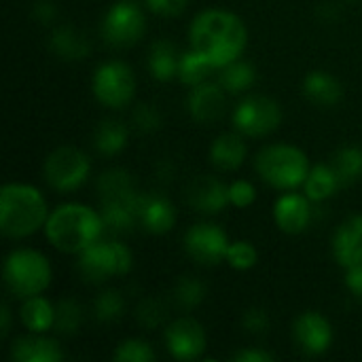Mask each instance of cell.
Listing matches in <instances>:
<instances>
[{
    "mask_svg": "<svg viewBox=\"0 0 362 362\" xmlns=\"http://www.w3.org/2000/svg\"><path fill=\"white\" fill-rule=\"evenodd\" d=\"M189 38L191 49L199 51L214 68H223L240 59L246 49L248 32L238 15L221 8H208L193 19Z\"/></svg>",
    "mask_w": 362,
    "mask_h": 362,
    "instance_id": "cell-1",
    "label": "cell"
},
{
    "mask_svg": "<svg viewBox=\"0 0 362 362\" xmlns=\"http://www.w3.org/2000/svg\"><path fill=\"white\" fill-rule=\"evenodd\" d=\"M102 231V214L83 204H64L55 208L45 225L47 240L66 255H81L100 240Z\"/></svg>",
    "mask_w": 362,
    "mask_h": 362,
    "instance_id": "cell-2",
    "label": "cell"
},
{
    "mask_svg": "<svg viewBox=\"0 0 362 362\" xmlns=\"http://www.w3.org/2000/svg\"><path fill=\"white\" fill-rule=\"evenodd\" d=\"M49 210L38 189L8 182L0 193V229L6 238H28L47 225Z\"/></svg>",
    "mask_w": 362,
    "mask_h": 362,
    "instance_id": "cell-3",
    "label": "cell"
},
{
    "mask_svg": "<svg viewBox=\"0 0 362 362\" xmlns=\"http://www.w3.org/2000/svg\"><path fill=\"white\" fill-rule=\"evenodd\" d=\"M255 163L259 176L282 191L297 189L310 174L308 155L293 144H269L257 155Z\"/></svg>",
    "mask_w": 362,
    "mask_h": 362,
    "instance_id": "cell-4",
    "label": "cell"
},
{
    "mask_svg": "<svg viewBox=\"0 0 362 362\" xmlns=\"http://www.w3.org/2000/svg\"><path fill=\"white\" fill-rule=\"evenodd\" d=\"M4 282L19 299L42 295L51 284V265L38 250L17 248L4 261Z\"/></svg>",
    "mask_w": 362,
    "mask_h": 362,
    "instance_id": "cell-5",
    "label": "cell"
},
{
    "mask_svg": "<svg viewBox=\"0 0 362 362\" xmlns=\"http://www.w3.org/2000/svg\"><path fill=\"white\" fill-rule=\"evenodd\" d=\"M78 272L89 282H104L112 276H125L129 274L134 265V257L129 248L121 242L98 240L87 250L78 255Z\"/></svg>",
    "mask_w": 362,
    "mask_h": 362,
    "instance_id": "cell-6",
    "label": "cell"
},
{
    "mask_svg": "<svg viewBox=\"0 0 362 362\" xmlns=\"http://www.w3.org/2000/svg\"><path fill=\"white\" fill-rule=\"evenodd\" d=\"M45 180L59 193H70L83 187L89 176V157L74 146L55 148L45 161Z\"/></svg>",
    "mask_w": 362,
    "mask_h": 362,
    "instance_id": "cell-7",
    "label": "cell"
},
{
    "mask_svg": "<svg viewBox=\"0 0 362 362\" xmlns=\"http://www.w3.org/2000/svg\"><path fill=\"white\" fill-rule=\"evenodd\" d=\"M93 95L100 104L108 108H123L132 102L136 91V78L127 64L123 62H106L98 66L91 83Z\"/></svg>",
    "mask_w": 362,
    "mask_h": 362,
    "instance_id": "cell-8",
    "label": "cell"
},
{
    "mask_svg": "<svg viewBox=\"0 0 362 362\" xmlns=\"http://www.w3.org/2000/svg\"><path fill=\"white\" fill-rule=\"evenodd\" d=\"M282 121L280 104L265 95H248L233 110V123L244 136H267Z\"/></svg>",
    "mask_w": 362,
    "mask_h": 362,
    "instance_id": "cell-9",
    "label": "cell"
},
{
    "mask_svg": "<svg viewBox=\"0 0 362 362\" xmlns=\"http://www.w3.org/2000/svg\"><path fill=\"white\" fill-rule=\"evenodd\" d=\"M144 15L134 2H117L104 15L102 36L110 47H132L144 34Z\"/></svg>",
    "mask_w": 362,
    "mask_h": 362,
    "instance_id": "cell-10",
    "label": "cell"
},
{
    "mask_svg": "<svg viewBox=\"0 0 362 362\" xmlns=\"http://www.w3.org/2000/svg\"><path fill=\"white\" fill-rule=\"evenodd\" d=\"M229 240L227 233L210 223H199L193 225L187 233H185V250L187 255L206 267L218 265L221 261L227 259V250H229Z\"/></svg>",
    "mask_w": 362,
    "mask_h": 362,
    "instance_id": "cell-11",
    "label": "cell"
},
{
    "mask_svg": "<svg viewBox=\"0 0 362 362\" xmlns=\"http://www.w3.org/2000/svg\"><path fill=\"white\" fill-rule=\"evenodd\" d=\"M165 344L176 361H193L206 350V333L193 318H178L168 327Z\"/></svg>",
    "mask_w": 362,
    "mask_h": 362,
    "instance_id": "cell-12",
    "label": "cell"
},
{
    "mask_svg": "<svg viewBox=\"0 0 362 362\" xmlns=\"http://www.w3.org/2000/svg\"><path fill=\"white\" fill-rule=\"evenodd\" d=\"M293 335H295L297 346L305 354H310V356L325 354L331 348V344H333L331 322L322 314H318V312H305V314H301L295 320Z\"/></svg>",
    "mask_w": 362,
    "mask_h": 362,
    "instance_id": "cell-13",
    "label": "cell"
},
{
    "mask_svg": "<svg viewBox=\"0 0 362 362\" xmlns=\"http://www.w3.org/2000/svg\"><path fill=\"white\" fill-rule=\"evenodd\" d=\"M187 202L202 214H218L229 202V187L214 176H197L187 187Z\"/></svg>",
    "mask_w": 362,
    "mask_h": 362,
    "instance_id": "cell-14",
    "label": "cell"
},
{
    "mask_svg": "<svg viewBox=\"0 0 362 362\" xmlns=\"http://www.w3.org/2000/svg\"><path fill=\"white\" fill-rule=\"evenodd\" d=\"M310 197L308 195H299V193H284L274 208V218L276 225L291 235H297L301 231H305L310 227L312 221V206H310Z\"/></svg>",
    "mask_w": 362,
    "mask_h": 362,
    "instance_id": "cell-15",
    "label": "cell"
},
{
    "mask_svg": "<svg viewBox=\"0 0 362 362\" xmlns=\"http://www.w3.org/2000/svg\"><path fill=\"white\" fill-rule=\"evenodd\" d=\"M333 255H335V261L346 269L362 265V214L350 216L335 231Z\"/></svg>",
    "mask_w": 362,
    "mask_h": 362,
    "instance_id": "cell-16",
    "label": "cell"
},
{
    "mask_svg": "<svg viewBox=\"0 0 362 362\" xmlns=\"http://www.w3.org/2000/svg\"><path fill=\"white\" fill-rule=\"evenodd\" d=\"M225 89L214 83H202L195 85L193 91L189 93L187 100V108L191 112V117L199 123H214L216 119H221V115L225 112Z\"/></svg>",
    "mask_w": 362,
    "mask_h": 362,
    "instance_id": "cell-17",
    "label": "cell"
},
{
    "mask_svg": "<svg viewBox=\"0 0 362 362\" xmlns=\"http://www.w3.org/2000/svg\"><path fill=\"white\" fill-rule=\"evenodd\" d=\"M138 221L148 233H168L176 223V210L163 195H140Z\"/></svg>",
    "mask_w": 362,
    "mask_h": 362,
    "instance_id": "cell-18",
    "label": "cell"
},
{
    "mask_svg": "<svg viewBox=\"0 0 362 362\" xmlns=\"http://www.w3.org/2000/svg\"><path fill=\"white\" fill-rule=\"evenodd\" d=\"M138 197H140V193L100 202L102 204L100 214L104 221V229H108L110 233H127L136 225H140V221H138Z\"/></svg>",
    "mask_w": 362,
    "mask_h": 362,
    "instance_id": "cell-19",
    "label": "cell"
},
{
    "mask_svg": "<svg viewBox=\"0 0 362 362\" xmlns=\"http://www.w3.org/2000/svg\"><path fill=\"white\" fill-rule=\"evenodd\" d=\"M11 358L17 362H59L64 352L57 341L34 333L32 337H19L13 341Z\"/></svg>",
    "mask_w": 362,
    "mask_h": 362,
    "instance_id": "cell-20",
    "label": "cell"
},
{
    "mask_svg": "<svg viewBox=\"0 0 362 362\" xmlns=\"http://www.w3.org/2000/svg\"><path fill=\"white\" fill-rule=\"evenodd\" d=\"M210 159L218 170H238L246 159V144L238 134H223L212 142Z\"/></svg>",
    "mask_w": 362,
    "mask_h": 362,
    "instance_id": "cell-21",
    "label": "cell"
},
{
    "mask_svg": "<svg viewBox=\"0 0 362 362\" xmlns=\"http://www.w3.org/2000/svg\"><path fill=\"white\" fill-rule=\"evenodd\" d=\"M303 93L318 106H333L341 100V85L339 81L322 70H314L303 81Z\"/></svg>",
    "mask_w": 362,
    "mask_h": 362,
    "instance_id": "cell-22",
    "label": "cell"
},
{
    "mask_svg": "<svg viewBox=\"0 0 362 362\" xmlns=\"http://www.w3.org/2000/svg\"><path fill=\"white\" fill-rule=\"evenodd\" d=\"M49 45L53 49L55 55H59L62 59H68V62H76L81 57L87 55L89 51V42L87 38L74 30L72 25H59L51 32V38H49Z\"/></svg>",
    "mask_w": 362,
    "mask_h": 362,
    "instance_id": "cell-23",
    "label": "cell"
},
{
    "mask_svg": "<svg viewBox=\"0 0 362 362\" xmlns=\"http://www.w3.org/2000/svg\"><path fill=\"white\" fill-rule=\"evenodd\" d=\"M21 322L30 333H47L55 325V308L40 295L23 299L21 305Z\"/></svg>",
    "mask_w": 362,
    "mask_h": 362,
    "instance_id": "cell-24",
    "label": "cell"
},
{
    "mask_svg": "<svg viewBox=\"0 0 362 362\" xmlns=\"http://www.w3.org/2000/svg\"><path fill=\"white\" fill-rule=\"evenodd\" d=\"M178 62L180 55L176 51V47L168 40H157L151 47L148 53V70L157 81H172L174 76H178Z\"/></svg>",
    "mask_w": 362,
    "mask_h": 362,
    "instance_id": "cell-25",
    "label": "cell"
},
{
    "mask_svg": "<svg viewBox=\"0 0 362 362\" xmlns=\"http://www.w3.org/2000/svg\"><path fill=\"white\" fill-rule=\"evenodd\" d=\"M303 187H305V195L312 202H325L341 187V182L335 170L331 168V163H318L310 170Z\"/></svg>",
    "mask_w": 362,
    "mask_h": 362,
    "instance_id": "cell-26",
    "label": "cell"
},
{
    "mask_svg": "<svg viewBox=\"0 0 362 362\" xmlns=\"http://www.w3.org/2000/svg\"><path fill=\"white\" fill-rule=\"evenodd\" d=\"M127 144V127L119 121H102L93 134V146L100 155L112 157Z\"/></svg>",
    "mask_w": 362,
    "mask_h": 362,
    "instance_id": "cell-27",
    "label": "cell"
},
{
    "mask_svg": "<svg viewBox=\"0 0 362 362\" xmlns=\"http://www.w3.org/2000/svg\"><path fill=\"white\" fill-rule=\"evenodd\" d=\"M218 70H221L218 83L227 93H242V91L250 89L257 81L255 68L246 62H240V59H235V62H231Z\"/></svg>",
    "mask_w": 362,
    "mask_h": 362,
    "instance_id": "cell-28",
    "label": "cell"
},
{
    "mask_svg": "<svg viewBox=\"0 0 362 362\" xmlns=\"http://www.w3.org/2000/svg\"><path fill=\"white\" fill-rule=\"evenodd\" d=\"M212 70H216L199 51L191 49L187 53L180 55V62H178V78L185 83V85H202L208 81V76L212 74Z\"/></svg>",
    "mask_w": 362,
    "mask_h": 362,
    "instance_id": "cell-29",
    "label": "cell"
},
{
    "mask_svg": "<svg viewBox=\"0 0 362 362\" xmlns=\"http://www.w3.org/2000/svg\"><path fill=\"white\" fill-rule=\"evenodd\" d=\"M331 168L335 170L341 187L352 185L362 176V148L358 146H344L333 155Z\"/></svg>",
    "mask_w": 362,
    "mask_h": 362,
    "instance_id": "cell-30",
    "label": "cell"
},
{
    "mask_svg": "<svg viewBox=\"0 0 362 362\" xmlns=\"http://www.w3.org/2000/svg\"><path fill=\"white\" fill-rule=\"evenodd\" d=\"M98 193H100V202H106V199L134 195L136 189L132 176L125 170H108L98 180Z\"/></svg>",
    "mask_w": 362,
    "mask_h": 362,
    "instance_id": "cell-31",
    "label": "cell"
},
{
    "mask_svg": "<svg viewBox=\"0 0 362 362\" xmlns=\"http://www.w3.org/2000/svg\"><path fill=\"white\" fill-rule=\"evenodd\" d=\"M83 320V310L74 299H64L55 305V331L64 335H74Z\"/></svg>",
    "mask_w": 362,
    "mask_h": 362,
    "instance_id": "cell-32",
    "label": "cell"
},
{
    "mask_svg": "<svg viewBox=\"0 0 362 362\" xmlns=\"http://www.w3.org/2000/svg\"><path fill=\"white\" fill-rule=\"evenodd\" d=\"M225 261H227L233 269L246 272V269H250V267L257 265L259 252H257V248H255L250 242L240 240V242H231V244H229V250H227V259H225Z\"/></svg>",
    "mask_w": 362,
    "mask_h": 362,
    "instance_id": "cell-33",
    "label": "cell"
},
{
    "mask_svg": "<svg viewBox=\"0 0 362 362\" xmlns=\"http://www.w3.org/2000/svg\"><path fill=\"white\" fill-rule=\"evenodd\" d=\"M204 297H206V286L195 278H182L174 288V299L185 310L197 308L204 301Z\"/></svg>",
    "mask_w": 362,
    "mask_h": 362,
    "instance_id": "cell-34",
    "label": "cell"
},
{
    "mask_svg": "<svg viewBox=\"0 0 362 362\" xmlns=\"http://www.w3.org/2000/svg\"><path fill=\"white\" fill-rule=\"evenodd\" d=\"M93 312L100 322H112V320L121 318V314H123L121 295L117 291H104L102 295H98V299L93 303Z\"/></svg>",
    "mask_w": 362,
    "mask_h": 362,
    "instance_id": "cell-35",
    "label": "cell"
},
{
    "mask_svg": "<svg viewBox=\"0 0 362 362\" xmlns=\"http://www.w3.org/2000/svg\"><path fill=\"white\" fill-rule=\"evenodd\" d=\"M112 358L119 362H151L155 361V352L142 339H127L115 350Z\"/></svg>",
    "mask_w": 362,
    "mask_h": 362,
    "instance_id": "cell-36",
    "label": "cell"
},
{
    "mask_svg": "<svg viewBox=\"0 0 362 362\" xmlns=\"http://www.w3.org/2000/svg\"><path fill=\"white\" fill-rule=\"evenodd\" d=\"M132 121H134L136 129L148 134V132L159 129V125H161V115H159V110H157L155 106L140 104V106H136V110H134V115H132Z\"/></svg>",
    "mask_w": 362,
    "mask_h": 362,
    "instance_id": "cell-37",
    "label": "cell"
},
{
    "mask_svg": "<svg viewBox=\"0 0 362 362\" xmlns=\"http://www.w3.org/2000/svg\"><path fill=\"white\" fill-rule=\"evenodd\" d=\"M257 199V191L248 180H235L229 185V202L235 208H248Z\"/></svg>",
    "mask_w": 362,
    "mask_h": 362,
    "instance_id": "cell-38",
    "label": "cell"
},
{
    "mask_svg": "<svg viewBox=\"0 0 362 362\" xmlns=\"http://www.w3.org/2000/svg\"><path fill=\"white\" fill-rule=\"evenodd\" d=\"M242 325H244V329H246L248 333H252V335H261V333H265V331H267V327H269V316H267V312H265V310H261V308H252V310H248V312L244 314Z\"/></svg>",
    "mask_w": 362,
    "mask_h": 362,
    "instance_id": "cell-39",
    "label": "cell"
},
{
    "mask_svg": "<svg viewBox=\"0 0 362 362\" xmlns=\"http://www.w3.org/2000/svg\"><path fill=\"white\" fill-rule=\"evenodd\" d=\"M163 305L155 299H146L140 308H138V318L144 327H157L163 320Z\"/></svg>",
    "mask_w": 362,
    "mask_h": 362,
    "instance_id": "cell-40",
    "label": "cell"
},
{
    "mask_svg": "<svg viewBox=\"0 0 362 362\" xmlns=\"http://www.w3.org/2000/svg\"><path fill=\"white\" fill-rule=\"evenodd\" d=\"M187 2L189 0H146V6L157 15L174 17V15H180L185 11Z\"/></svg>",
    "mask_w": 362,
    "mask_h": 362,
    "instance_id": "cell-41",
    "label": "cell"
},
{
    "mask_svg": "<svg viewBox=\"0 0 362 362\" xmlns=\"http://www.w3.org/2000/svg\"><path fill=\"white\" fill-rule=\"evenodd\" d=\"M32 13H34V17L40 23H51L55 19V15H57V8H55V4L51 0H40V2L34 4V11Z\"/></svg>",
    "mask_w": 362,
    "mask_h": 362,
    "instance_id": "cell-42",
    "label": "cell"
},
{
    "mask_svg": "<svg viewBox=\"0 0 362 362\" xmlns=\"http://www.w3.org/2000/svg\"><path fill=\"white\" fill-rule=\"evenodd\" d=\"M233 361L238 362H272L274 361V354L272 352H265V350H242L233 356Z\"/></svg>",
    "mask_w": 362,
    "mask_h": 362,
    "instance_id": "cell-43",
    "label": "cell"
},
{
    "mask_svg": "<svg viewBox=\"0 0 362 362\" xmlns=\"http://www.w3.org/2000/svg\"><path fill=\"white\" fill-rule=\"evenodd\" d=\"M346 286L350 288V293H352L356 299H361L362 301V265L348 269V276H346Z\"/></svg>",
    "mask_w": 362,
    "mask_h": 362,
    "instance_id": "cell-44",
    "label": "cell"
},
{
    "mask_svg": "<svg viewBox=\"0 0 362 362\" xmlns=\"http://www.w3.org/2000/svg\"><path fill=\"white\" fill-rule=\"evenodd\" d=\"M0 314H2V331H0V333H2V335H6V333H8V329H11V312H8V308H6V305H2V312H0Z\"/></svg>",
    "mask_w": 362,
    "mask_h": 362,
    "instance_id": "cell-45",
    "label": "cell"
}]
</instances>
